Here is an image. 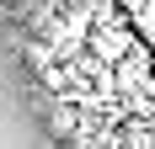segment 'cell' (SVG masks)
I'll use <instances>...</instances> for the list:
<instances>
[{
	"label": "cell",
	"instance_id": "cell-1",
	"mask_svg": "<svg viewBox=\"0 0 155 149\" xmlns=\"http://www.w3.org/2000/svg\"><path fill=\"white\" fill-rule=\"evenodd\" d=\"M123 16L134 21V27H139V32H134L139 43H150V37H155V0H139V5H123Z\"/></svg>",
	"mask_w": 155,
	"mask_h": 149
}]
</instances>
